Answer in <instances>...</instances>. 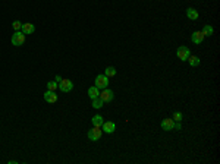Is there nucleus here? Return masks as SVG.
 <instances>
[{"label":"nucleus","mask_w":220,"mask_h":164,"mask_svg":"<svg viewBox=\"0 0 220 164\" xmlns=\"http://www.w3.org/2000/svg\"><path fill=\"white\" fill-rule=\"evenodd\" d=\"M103 135V130L100 126H94L93 129L88 130V139L90 141H98Z\"/></svg>","instance_id":"f257e3e1"},{"label":"nucleus","mask_w":220,"mask_h":164,"mask_svg":"<svg viewBox=\"0 0 220 164\" xmlns=\"http://www.w3.org/2000/svg\"><path fill=\"white\" fill-rule=\"evenodd\" d=\"M109 85V78L106 75H97L96 76V86L98 90H104V88H107Z\"/></svg>","instance_id":"f03ea898"},{"label":"nucleus","mask_w":220,"mask_h":164,"mask_svg":"<svg viewBox=\"0 0 220 164\" xmlns=\"http://www.w3.org/2000/svg\"><path fill=\"white\" fill-rule=\"evenodd\" d=\"M25 43V34L22 31H15V34L12 35V44L13 45H22Z\"/></svg>","instance_id":"7ed1b4c3"},{"label":"nucleus","mask_w":220,"mask_h":164,"mask_svg":"<svg viewBox=\"0 0 220 164\" xmlns=\"http://www.w3.org/2000/svg\"><path fill=\"white\" fill-rule=\"evenodd\" d=\"M176 54H178V57L181 59L182 62H186L188 57L191 56V51H189V48H188L186 45H181V47L178 48V51H176Z\"/></svg>","instance_id":"20e7f679"},{"label":"nucleus","mask_w":220,"mask_h":164,"mask_svg":"<svg viewBox=\"0 0 220 164\" xmlns=\"http://www.w3.org/2000/svg\"><path fill=\"white\" fill-rule=\"evenodd\" d=\"M59 90L62 92H71L73 90V82L71 79H62L59 82Z\"/></svg>","instance_id":"39448f33"},{"label":"nucleus","mask_w":220,"mask_h":164,"mask_svg":"<svg viewBox=\"0 0 220 164\" xmlns=\"http://www.w3.org/2000/svg\"><path fill=\"white\" fill-rule=\"evenodd\" d=\"M100 98H101L104 103H109V101H112L113 100V91L112 90H109V88H104V90L100 92Z\"/></svg>","instance_id":"423d86ee"},{"label":"nucleus","mask_w":220,"mask_h":164,"mask_svg":"<svg viewBox=\"0 0 220 164\" xmlns=\"http://www.w3.org/2000/svg\"><path fill=\"white\" fill-rule=\"evenodd\" d=\"M204 34H203V31H195V32H192V35H191V40H192V43L194 44H201L204 41Z\"/></svg>","instance_id":"0eeeda50"},{"label":"nucleus","mask_w":220,"mask_h":164,"mask_svg":"<svg viewBox=\"0 0 220 164\" xmlns=\"http://www.w3.org/2000/svg\"><path fill=\"white\" fill-rule=\"evenodd\" d=\"M162 129L163 130H173L175 129V120L173 119H164L162 120Z\"/></svg>","instance_id":"6e6552de"},{"label":"nucleus","mask_w":220,"mask_h":164,"mask_svg":"<svg viewBox=\"0 0 220 164\" xmlns=\"http://www.w3.org/2000/svg\"><path fill=\"white\" fill-rule=\"evenodd\" d=\"M44 100L47 103H51V104H53V103H56L57 101V94L56 92H54V91H45L44 92Z\"/></svg>","instance_id":"1a4fd4ad"},{"label":"nucleus","mask_w":220,"mask_h":164,"mask_svg":"<svg viewBox=\"0 0 220 164\" xmlns=\"http://www.w3.org/2000/svg\"><path fill=\"white\" fill-rule=\"evenodd\" d=\"M101 129L104 130L106 133H113V132H114V129H116V124L113 123V122H103Z\"/></svg>","instance_id":"9d476101"},{"label":"nucleus","mask_w":220,"mask_h":164,"mask_svg":"<svg viewBox=\"0 0 220 164\" xmlns=\"http://www.w3.org/2000/svg\"><path fill=\"white\" fill-rule=\"evenodd\" d=\"M21 31H22L25 35H27V34H32V32L35 31V27L32 25V23H28V22L22 23V28H21Z\"/></svg>","instance_id":"9b49d317"},{"label":"nucleus","mask_w":220,"mask_h":164,"mask_svg":"<svg viewBox=\"0 0 220 164\" xmlns=\"http://www.w3.org/2000/svg\"><path fill=\"white\" fill-rule=\"evenodd\" d=\"M186 16L189 18V19H192V21L198 19V12H197V9H194V7H188V9H186Z\"/></svg>","instance_id":"f8f14e48"},{"label":"nucleus","mask_w":220,"mask_h":164,"mask_svg":"<svg viewBox=\"0 0 220 164\" xmlns=\"http://www.w3.org/2000/svg\"><path fill=\"white\" fill-rule=\"evenodd\" d=\"M98 95H100V91H98V88H97L96 85L88 88V97H90L91 100H93V98H96V97H98Z\"/></svg>","instance_id":"ddd939ff"},{"label":"nucleus","mask_w":220,"mask_h":164,"mask_svg":"<svg viewBox=\"0 0 220 164\" xmlns=\"http://www.w3.org/2000/svg\"><path fill=\"white\" fill-rule=\"evenodd\" d=\"M91 122H93V124H94V126H100V128H101V124H103V122H104V120H103V116H100V114H96V116L91 119Z\"/></svg>","instance_id":"4468645a"},{"label":"nucleus","mask_w":220,"mask_h":164,"mask_svg":"<svg viewBox=\"0 0 220 164\" xmlns=\"http://www.w3.org/2000/svg\"><path fill=\"white\" fill-rule=\"evenodd\" d=\"M213 32H214V29H213V27H211V25H204V28H203L204 37H211V35H213Z\"/></svg>","instance_id":"2eb2a0df"},{"label":"nucleus","mask_w":220,"mask_h":164,"mask_svg":"<svg viewBox=\"0 0 220 164\" xmlns=\"http://www.w3.org/2000/svg\"><path fill=\"white\" fill-rule=\"evenodd\" d=\"M104 106V101H103L100 97H96V98H93V107L94 108H101Z\"/></svg>","instance_id":"dca6fc26"},{"label":"nucleus","mask_w":220,"mask_h":164,"mask_svg":"<svg viewBox=\"0 0 220 164\" xmlns=\"http://www.w3.org/2000/svg\"><path fill=\"white\" fill-rule=\"evenodd\" d=\"M188 62H189V65H191V66H194V68H195V66H198V65H200V59H198L197 56H189V57H188Z\"/></svg>","instance_id":"f3484780"},{"label":"nucleus","mask_w":220,"mask_h":164,"mask_svg":"<svg viewBox=\"0 0 220 164\" xmlns=\"http://www.w3.org/2000/svg\"><path fill=\"white\" fill-rule=\"evenodd\" d=\"M104 75H106V76H114V75H116V69L113 68V66H109V68H106V72H104Z\"/></svg>","instance_id":"a211bd4d"},{"label":"nucleus","mask_w":220,"mask_h":164,"mask_svg":"<svg viewBox=\"0 0 220 164\" xmlns=\"http://www.w3.org/2000/svg\"><path fill=\"white\" fill-rule=\"evenodd\" d=\"M47 88L50 91H56L59 88V84H57L56 81H50V82H47Z\"/></svg>","instance_id":"6ab92c4d"},{"label":"nucleus","mask_w":220,"mask_h":164,"mask_svg":"<svg viewBox=\"0 0 220 164\" xmlns=\"http://www.w3.org/2000/svg\"><path fill=\"white\" fill-rule=\"evenodd\" d=\"M12 27H13V29H15V31H21V28H22V22L15 21V22L12 23Z\"/></svg>","instance_id":"aec40b11"},{"label":"nucleus","mask_w":220,"mask_h":164,"mask_svg":"<svg viewBox=\"0 0 220 164\" xmlns=\"http://www.w3.org/2000/svg\"><path fill=\"white\" fill-rule=\"evenodd\" d=\"M173 120H175V122H181L182 120V113L181 111H175V113H173Z\"/></svg>","instance_id":"412c9836"},{"label":"nucleus","mask_w":220,"mask_h":164,"mask_svg":"<svg viewBox=\"0 0 220 164\" xmlns=\"http://www.w3.org/2000/svg\"><path fill=\"white\" fill-rule=\"evenodd\" d=\"M60 81H62V76H59V75H57V76H56V82H57V84H59Z\"/></svg>","instance_id":"4be33fe9"}]
</instances>
